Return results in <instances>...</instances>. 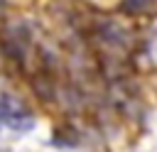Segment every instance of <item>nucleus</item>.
Returning a JSON list of instances; mask_svg holds the SVG:
<instances>
[{
  "instance_id": "f257e3e1",
  "label": "nucleus",
  "mask_w": 157,
  "mask_h": 152,
  "mask_svg": "<svg viewBox=\"0 0 157 152\" xmlns=\"http://www.w3.org/2000/svg\"><path fill=\"white\" fill-rule=\"evenodd\" d=\"M155 2L157 0H120V12L128 17H142L155 10Z\"/></svg>"
}]
</instances>
